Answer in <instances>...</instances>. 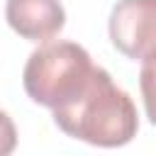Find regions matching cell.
I'll return each instance as SVG.
<instances>
[{"mask_svg":"<svg viewBox=\"0 0 156 156\" xmlns=\"http://www.w3.org/2000/svg\"><path fill=\"white\" fill-rule=\"evenodd\" d=\"M51 112L61 132L102 149L124 146L139 132L134 100L112 80L102 66H95L90 83L73 102Z\"/></svg>","mask_w":156,"mask_h":156,"instance_id":"6da1fadb","label":"cell"},{"mask_svg":"<svg viewBox=\"0 0 156 156\" xmlns=\"http://www.w3.org/2000/svg\"><path fill=\"white\" fill-rule=\"evenodd\" d=\"M95 63L90 54L76 41H41L24 63V93L49 110L73 102L90 83Z\"/></svg>","mask_w":156,"mask_h":156,"instance_id":"7a4b0ae2","label":"cell"},{"mask_svg":"<svg viewBox=\"0 0 156 156\" xmlns=\"http://www.w3.org/2000/svg\"><path fill=\"white\" fill-rule=\"evenodd\" d=\"M112 46L127 58L144 61L156 54V0H119L107 22Z\"/></svg>","mask_w":156,"mask_h":156,"instance_id":"3957f363","label":"cell"},{"mask_svg":"<svg viewBox=\"0 0 156 156\" xmlns=\"http://www.w3.org/2000/svg\"><path fill=\"white\" fill-rule=\"evenodd\" d=\"M7 24L29 41H49L66 24V10L58 0H7Z\"/></svg>","mask_w":156,"mask_h":156,"instance_id":"277c9868","label":"cell"},{"mask_svg":"<svg viewBox=\"0 0 156 156\" xmlns=\"http://www.w3.org/2000/svg\"><path fill=\"white\" fill-rule=\"evenodd\" d=\"M139 90L144 98V110L151 124H156V54L144 58L139 71Z\"/></svg>","mask_w":156,"mask_h":156,"instance_id":"5b68a950","label":"cell"},{"mask_svg":"<svg viewBox=\"0 0 156 156\" xmlns=\"http://www.w3.org/2000/svg\"><path fill=\"white\" fill-rule=\"evenodd\" d=\"M17 146V129L15 122L10 119V115L5 110H0V156L12 154Z\"/></svg>","mask_w":156,"mask_h":156,"instance_id":"8992f818","label":"cell"}]
</instances>
